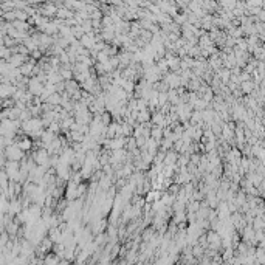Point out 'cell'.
I'll list each match as a JSON object with an SVG mask.
<instances>
[{
	"label": "cell",
	"mask_w": 265,
	"mask_h": 265,
	"mask_svg": "<svg viewBox=\"0 0 265 265\" xmlns=\"http://www.w3.org/2000/svg\"><path fill=\"white\" fill-rule=\"evenodd\" d=\"M16 143H17V146H19V147L23 151V152H25V151L28 152V151L33 147V141H31L28 136H20V138H19Z\"/></svg>",
	"instance_id": "obj_1"
}]
</instances>
